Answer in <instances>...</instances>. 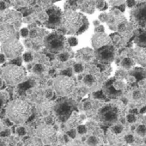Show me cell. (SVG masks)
Here are the masks:
<instances>
[{
  "label": "cell",
  "mask_w": 146,
  "mask_h": 146,
  "mask_svg": "<svg viewBox=\"0 0 146 146\" xmlns=\"http://www.w3.org/2000/svg\"><path fill=\"white\" fill-rule=\"evenodd\" d=\"M7 114L13 122L22 124L28 120L31 115V108L27 102L17 100L9 105Z\"/></svg>",
  "instance_id": "cell-1"
},
{
  "label": "cell",
  "mask_w": 146,
  "mask_h": 146,
  "mask_svg": "<svg viewBox=\"0 0 146 146\" xmlns=\"http://www.w3.org/2000/svg\"><path fill=\"white\" fill-rule=\"evenodd\" d=\"M85 20L86 18L81 13L74 11H67L62 17V23L64 27L70 33H77Z\"/></svg>",
  "instance_id": "cell-2"
},
{
  "label": "cell",
  "mask_w": 146,
  "mask_h": 146,
  "mask_svg": "<svg viewBox=\"0 0 146 146\" xmlns=\"http://www.w3.org/2000/svg\"><path fill=\"white\" fill-rule=\"evenodd\" d=\"M124 113V107L118 104H110L102 109L100 113L101 119L103 122L113 124L116 122L120 115Z\"/></svg>",
  "instance_id": "cell-3"
},
{
  "label": "cell",
  "mask_w": 146,
  "mask_h": 146,
  "mask_svg": "<svg viewBox=\"0 0 146 146\" xmlns=\"http://www.w3.org/2000/svg\"><path fill=\"white\" fill-rule=\"evenodd\" d=\"M23 70L17 64H11L4 70V78L8 84L15 85L23 81L24 78Z\"/></svg>",
  "instance_id": "cell-4"
},
{
  "label": "cell",
  "mask_w": 146,
  "mask_h": 146,
  "mask_svg": "<svg viewBox=\"0 0 146 146\" xmlns=\"http://www.w3.org/2000/svg\"><path fill=\"white\" fill-rule=\"evenodd\" d=\"M75 87V83L67 76L58 77L54 82V89L57 94L60 96H67L72 92Z\"/></svg>",
  "instance_id": "cell-5"
},
{
  "label": "cell",
  "mask_w": 146,
  "mask_h": 146,
  "mask_svg": "<svg viewBox=\"0 0 146 146\" xmlns=\"http://www.w3.org/2000/svg\"><path fill=\"white\" fill-rule=\"evenodd\" d=\"M2 50L6 57L10 58H16L23 53V47L18 40L13 39L4 42L2 46Z\"/></svg>",
  "instance_id": "cell-6"
},
{
  "label": "cell",
  "mask_w": 146,
  "mask_h": 146,
  "mask_svg": "<svg viewBox=\"0 0 146 146\" xmlns=\"http://www.w3.org/2000/svg\"><path fill=\"white\" fill-rule=\"evenodd\" d=\"M37 136L45 143L53 142L56 138V131L50 125H41L37 129Z\"/></svg>",
  "instance_id": "cell-7"
},
{
  "label": "cell",
  "mask_w": 146,
  "mask_h": 146,
  "mask_svg": "<svg viewBox=\"0 0 146 146\" xmlns=\"http://www.w3.org/2000/svg\"><path fill=\"white\" fill-rule=\"evenodd\" d=\"M133 21L140 26H146V4L138 5L131 14Z\"/></svg>",
  "instance_id": "cell-8"
},
{
  "label": "cell",
  "mask_w": 146,
  "mask_h": 146,
  "mask_svg": "<svg viewBox=\"0 0 146 146\" xmlns=\"http://www.w3.org/2000/svg\"><path fill=\"white\" fill-rule=\"evenodd\" d=\"M15 37V30L10 25H3L0 27V40L3 43L13 40Z\"/></svg>",
  "instance_id": "cell-9"
},
{
  "label": "cell",
  "mask_w": 146,
  "mask_h": 146,
  "mask_svg": "<svg viewBox=\"0 0 146 146\" xmlns=\"http://www.w3.org/2000/svg\"><path fill=\"white\" fill-rule=\"evenodd\" d=\"M109 38L103 33H96V35H95L92 38V45L96 49L106 46L108 44H109Z\"/></svg>",
  "instance_id": "cell-10"
},
{
  "label": "cell",
  "mask_w": 146,
  "mask_h": 146,
  "mask_svg": "<svg viewBox=\"0 0 146 146\" xmlns=\"http://www.w3.org/2000/svg\"><path fill=\"white\" fill-rule=\"evenodd\" d=\"M70 109H71V108L70 105H68L66 103H63V104H60L58 106L56 112H57L58 118L61 120H64L67 118H69L70 113Z\"/></svg>",
  "instance_id": "cell-11"
},
{
  "label": "cell",
  "mask_w": 146,
  "mask_h": 146,
  "mask_svg": "<svg viewBox=\"0 0 146 146\" xmlns=\"http://www.w3.org/2000/svg\"><path fill=\"white\" fill-rule=\"evenodd\" d=\"M64 41L62 40L61 37H58L57 35H51L48 38V46L50 48L53 50H59L63 47Z\"/></svg>",
  "instance_id": "cell-12"
},
{
  "label": "cell",
  "mask_w": 146,
  "mask_h": 146,
  "mask_svg": "<svg viewBox=\"0 0 146 146\" xmlns=\"http://www.w3.org/2000/svg\"><path fill=\"white\" fill-rule=\"evenodd\" d=\"M99 57L103 62H110L113 58V52L109 48H103L99 52Z\"/></svg>",
  "instance_id": "cell-13"
},
{
  "label": "cell",
  "mask_w": 146,
  "mask_h": 146,
  "mask_svg": "<svg viewBox=\"0 0 146 146\" xmlns=\"http://www.w3.org/2000/svg\"><path fill=\"white\" fill-rule=\"evenodd\" d=\"M79 122H80L79 116L78 115V113H73L70 116H69L67 122H66V125L70 128H72V127H75Z\"/></svg>",
  "instance_id": "cell-14"
},
{
  "label": "cell",
  "mask_w": 146,
  "mask_h": 146,
  "mask_svg": "<svg viewBox=\"0 0 146 146\" xmlns=\"http://www.w3.org/2000/svg\"><path fill=\"white\" fill-rule=\"evenodd\" d=\"M82 10L89 14H92L95 11V4L93 1H85L84 2L83 5H82Z\"/></svg>",
  "instance_id": "cell-15"
},
{
  "label": "cell",
  "mask_w": 146,
  "mask_h": 146,
  "mask_svg": "<svg viewBox=\"0 0 146 146\" xmlns=\"http://www.w3.org/2000/svg\"><path fill=\"white\" fill-rule=\"evenodd\" d=\"M137 43L142 46H146V32H143L137 38Z\"/></svg>",
  "instance_id": "cell-16"
},
{
  "label": "cell",
  "mask_w": 146,
  "mask_h": 146,
  "mask_svg": "<svg viewBox=\"0 0 146 146\" xmlns=\"http://www.w3.org/2000/svg\"><path fill=\"white\" fill-rule=\"evenodd\" d=\"M133 76L136 78V79H137V80H142V79H143V78H145V73H144L143 71H142L141 70L137 69L136 71H134Z\"/></svg>",
  "instance_id": "cell-17"
},
{
  "label": "cell",
  "mask_w": 146,
  "mask_h": 146,
  "mask_svg": "<svg viewBox=\"0 0 146 146\" xmlns=\"http://www.w3.org/2000/svg\"><path fill=\"white\" fill-rule=\"evenodd\" d=\"M96 5L97 9H99L101 11H105L108 8V5L106 4L104 0H97Z\"/></svg>",
  "instance_id": "cell-18"
},
{
  "label": "cell",
  "mask_w": 146,
  "mask_h": 146,
  "mask_svg": "<svg viewBox=\"0 0 146 146\" xmlns=\"http://www.w3.org/2000/svg\"><path fill=\"white\" fill-rule=\"evenodd\" d=\"M133 64H134V62L131 58H125L122 61V66L125 69H130L133 65Z\"/></svg>",
  "instance_id": "cell-19"
},
{
  "label": "cell",
  "mask_w": 146,
  "mask_h": 146,
  "mask_svg": "<svg viewBox=\"0 0 146 146\" xmlns=\"http://www.w3.org/2000/svg\"><path fill=\"white\" fill-rule=\"evenodd\" d=\"M138 59L141 64L146 65V51L140 52V53L138 54Z\"/></svg>",
  "instance_id": "cell-20"
},
{
  "label": "cell",
  "mask_w": 146,
  "mask_h": 146,
  "mask_svg": "<svg viewBox=\"0 0 146 146\" xmlns=\"http://www.w3.org/2000/svg\"><path fill=\"white\" fill-rule=\"evenodd\" d=\"M84 84H87V85H91V84H93V83L95 82V78H94V77L91 76V75H87V76H85V78H84Z\"/></svg>",
  "instance_id": "cell-21"
},
{
  "label": "cell",
  "mask_w": 146,
  "mask_h": 146,
  "mask_svg": "<svg viewBox=\"0 0 146 146\" xmlns=\"http://www.w3.org/2000/svg\"><path fill=\"white\" fill-rule=\"evenodd\" d=\"M16 3L21 6H27L29 5H30L34 0H15Z\"/></svg>",
  "instance_id": "cell-22"
},
{
  "label": "cell",
  "mask_w": 146,
  "mask_h": 146,
  "mask_svg": "<svg viewBox=\"0 0 146 146\" xmlns=\"http://www.w3.org/2000/svg\"><path fill=\"white\" fill-rule=\"evenodd\" d=\"M137 132L139 136L143 137L146 134V126L145 125H139L137 129Z\"/></svg>",
  "instance_id": "cell-23"
},
{
  "label": "cell",
  "mask_w": 146,
  "mask_h": 146,
  "mask_svg": "<svg viewBox=\"0 0 146 146\" xmlns=\"http://www.w3.org/2000/svg\"><path fill=\"white\" fill-rule=\"evenodd\" d=\"M98 143H99V139H98L96 137H90L88 139V143H89V144L95 145V144H97Z\"/></svg>",
  "instance_id": "cell-24"
},
{
  "label": "cell",
  "mask_w": 146,
  "mask_h": 146,
  "mask_svg": "<svg viewBox=\"0 0 146 146\" xmlns=\"http://www.w3.org/2000/svg\"><path fill=\"white\" fill-rule=\"evenodd\" d=\"M68 41H69L70 46H77L78 43V39L75 38V37H71V38H70V39L68 40Z\"/></svg>",
  "instance_id": "cell-25"
},
{
  "label": "cell",
  "mask_w": 146,
  "mask_h": 146,
  "mask_svg": "<svg viewBox=\"0 0 146 146\" xmlns=\"http://www.w3.org/2000/svg\"><path fill=\"white\" fill-rule=\"evenodd\" d=\"M112 131H113V132L115 133V134H119V133L122 132L123 128H122L121 126H119V125H115V126H113V127L112 128Z\"/></svg>",
  "instance_id": "cell-26"
},
{
  "label": "cell",
  "mask_w": 146,
  "mask_h": 146,
  "mask_svg": "<svg viewBox=\"0 0 146 146\" xmlns=\"http://www.w3.org/2000/svg\"><path fill=\"white\" fill-rule=\"evenodd\" d=\"M44 70V67L41 64H37L34 67V71L35 73H41Z\"/></svg>",
  "instance_id": "cell-27"
},
{
  "label": "cell",
  "mask_w": 146,
  "mask_h": 146,
  "mask_svg": "<svg viewBox=\"0 0 146 146\" xmlns=\"http://www.w3.org/2000/svg\"><path fill=\"white\" fill-rule=\"evenodd\" d=\"M68 58H69V54L66 53V52H63L58 56V59L61 60V61H66Z\"/></svg>",
  "instance_id": "cell-28"
},
{
  "label": "cell",
  "mask_w": 146,
  "mask_h": 146,
  "mask_svg": "<svg viewBox=\"0 0 146 146\" xmlns=\"http://www.w3.org/2000/svg\"><path fill=\"white\" fill-rule=\"evenodd\" d=\"M29 87H30V84L27 82V83H23V84H22L19 86V89H20V90L24 91V90H28Z\"/></svg>",
  "instance_id": "cell-29"
},
{
  "label": "cell",
  "mask_w": 146,
  "mask_h": 146,
  "mask_svg": "<svg viewBox=\"0 0 146 146\" xmlns=\"http://www.w3.org/2000/svg\"><path fill=\"white\" fill-rule=\"evenodd\" d=\"M78 133H80V134H84V133H86V131H87V128H86V126H84V125H79V126L78 127Z\"/></svg>",
  "instance_id": "cell-30"
},
{
  "label": "cell",
  "mask_w": 146,
  "mask_h": 146,
  "mask_svg": "<svg viewBox=\"0 0 146 146\" xmlns=\"http://www.w3.org/2000/svg\"><path fill=\"white\" fill-rule=\"evenodd\" d=\"M23 59H24V61H26V62H30V61H32L33 57H32V55H31L30 53H25V54L23 55Z\"/></svg>",
  "instance_id": "cell-31"
},
{
  "label": "cell",
  "mask_w": 146,
  "mask_h": 146,
  "mask_svg": "<svg viewBox=\"0 0 146 146\" xmlns=\"http://www.w3.org/2000/svg\"><path fill=\"white\" fill-rule=\"evenodd\" d=\"M108 1L111 5H117L122 4L124 0H108Z\"/></svg>",
  "instance_id": "cell-32"
},
{
  "label": "cell",
  "mask_w": 146,
  "mask_h": 146,
  "mask_svg": "<svg viewBox=\"0 0 146 146\" xmlns=\"http://www.w3.org/2000/svg\"><path fill=\"white\" fill-rule=\"evenodd\" d=\"M17 134L20 135V136H24V135L26 134V131H25V129H24L23 127H19V128H17Z\"/></svg>",
  "instance_id": "cell-33"
},
{
  "label": "cell",
  "mask_w": 146,
  "mask_h": 146,
  "mask_svg": "<svg viewBox=\"0 0 146 146\" xmlns=\"http://www.w3.org/2000/svg\"><path fill=\"white\" fill-rule=\"evenodd\" d=\"M136 117H135V115H133V114H129L128 116H127V121L129 122V123H133V122H135L136 121Z\"/></svg>",
  "instance_id": "cell-34"
},
{
  "label": "cell",
  "mask_w": 146,
  "mask_h": 146,
  "mask_svg": "<svg viewBox=\"0 0 146 146\" xmlns=\"http://www.w3.org/2000/svg\"><path fill=\"white\" fill-rule=\"evenodd\" d=\"M74 70H75V71H76L77 73H80V72H82V71L84 70V67H83L81 64H76Z\"/></svg>",
  "instance_id": "cell-35"
},
{
  "label": "cell",
  "mask_w": 146,
  "mask_h": 146,
  "mask_svg": "<svg viewBox=\"0 0 146 146\" xmlns=\"http://www.w3.org/2000/svg\"><path fill=\"white\" fill-rule=\"evenodd\" d=\"M94 96H95L96 98H98V99H104V98H105V96H104V95L102 94V92H101V91L95 93V94H94Z\"/></svg>",
  "instance_id": "cell-36"
},
{
  "label": "cell",
  "mask_w": 146,
  "mask_h": 146,
  "mask_svg": "<svg viewBox=\"0 0 146 146\" xmlns=\"http://www.w3.org/2000/svg\"><path fill=\"white\" fill-rule=\"evenodd\" d=\"M125 141H126L128 143H131L134 141L133 136H132V135H127V136L125 137Z\"/></svg>",
  "instance_id": "cell-37"
},
{
  "label": "cell",
  "mask_w": 146,
  "mask_h": 146,
  "mask_svg": "<svg viewBox=\"0 0 146 146\" xmlns=\"http://www.w3.org/2000/svg\"><path fill=\"white\" fill-rule=\"evenodd\" d=\"M68 136L70 137H71V138H74L75 137H76V131L73 129V130H70V131H68Z\"/></svg>",
  "instance_id": "cell-38"
},
{
  "label": "cell",
  "mask_w": 146,
  "mask_h": 146,
  "mask_svg": "<svg viewBox=\"0 0 146 146\" xmlns=\"http://www.w3.org/2000/svg\"><path fill=\"white\" fill-rule=\"evenodd\" d=\"M126 4H127V6L128 7L131 8V7H133L136 5V1H135V0H127Z\"/></svg>",
  "instance_id": "cell-39"
},
{
  "label": "cell",
  "mask_w": 146,
  "mask_h": 146,
  "mask_svg": "<svg viewBox=\"0 0 146 146\" xmlns=\"http://www.w3.org/2000/svg\"><path fill=\"white\" fill-rule=\"evenodd\" d=\"M95 31H96V33H103L104 32V28H103V26L99 25V26H97L96 28Z\"/></svg>",
  "instance_id": "cell-40"
},
{
  "label": "cell",
  "mask_w": 146,
  "mask_h": 146,
  "mask_svg": "<svg viewBox=\"0 0 146 146\" xmlns=\"http://www.w3.org/2000/svg\"><path fill=\"white\" fill-rule=\"evenodd\" d=\"M99 18H100V20H101L102 22H107L108 17V15H106V14H102V15H100Z\"/></svg>",
  "instance_id": "cell-41"
},
{
  "label": "cell",
  "mask_w": 146,
  "mask_h": 146,
  "mask_svg": "<svg viewBox=\"0 0 146 146\" xmlns=\"http://www.w3.org/2000/svg\"><path fill=\"white\" fill-rule=\"evenodd\" d=\"M10 134H11L10 130H5L4 131H0V136L1 137H6V136H9Z\"/></svg>",
  "instance_id": "cell-42"
},
{
  "label": "cell",
  "mask_w": 146,
  "mask_h": 146,
  "mask_svg": "<svg viewBox=\"0 0 146 146\" xmlns=\"http://www.w3.org/2000/svg\"><path fill=\"white\" fill-rule=\"evenodd\" d=\"M21 35H22V36H23V37H27V36L29 35V30H28L27 29H23L21 30Z\"/></svg>",
  "instance_id": "cell-43"
},
{
  "label": "cell",
  "mask_w": 146,
  "mask_h": 146,
  "mask_svg": "<svg viewBox=\"0 0 146 146\" xmlns=\"http://www.w3.org/2000/svg\"><path fill=\"white\" fill-rule=\"evenodd\" d=\"M141 97V93L139 91H135L133 93V99L135 100H138Z\"/></svg>",
  "instance_id": "cell-44"
},
{
  "label": "cell",
  "mask_w": 146,
  "mask_h": 146,
  "mask_svg": "<svg viewBox=\"0 0 146 146\" xmlns=\"http://www.w3.org/2000/svg\"><path fill=\"white\" fill-rule=\"evenodd\" d=\"M125 28H126L125 25L124 23H121V24L119 25V31L120 33H121V32L124 33V32L125 31Z\"/></svg>",
  "instance_id": "cell-45"
},
{
  "label": "cell",
  "mask_w": 146,
  "mask_h": 146,
  "mask_svg": "<svg viewBox=\"0 0 146 146\" xmlns=\"http://www.w3.org/2000/svg\"><path fill=\"white\" fill-rule=\"evenodd\" d=\"M12 64H17V65H21L22 64V59L21 58H16L15 60L12 61Z\"/></svg>",
  "instance_id": "cell-46"
},
{
  "label": "cell",
  "mask_w": 146,
  "mask_h": 146,
  "mask_svg": "<svg viewBox=\"0 0 146 146\" xmlns=\"http://www.w3.org/2000/svg\"><path fill=\"white\" fill-rule=\"evenodd\" d=\"M62 73H63V74H64V76H67V77L71 76V70H70V69H68V70H64Z\"/></svg>",
  "instance_id": "cell-47"
},
{
  "label": "cell",
  "mask_w": 146,
  "mask_h": 146,
  "mask_svg": "<svg viewBox=\"0 0 146 146\" xmlns=\"http://www.w3.org/2000/svg\"><path fill=\"white\" fill-rule=\"evenodd\" d=\"M6 8V5L4 1H0V11H4Z\"/></svg>",
  "instance_id": "cell-48"
},
{
  "label": "cell",
  "mask_w": 146,
  "mask_h": 146,
  "mask_svg": "<svg viewBox=\"0 0 146 146\" xmlns=\"http://www.w3.org/2000/svg\"><path fill=\"white\" fill-rule=\"evenodd\" d=\"M128 81H129L130 83H134V82L136 81V78H135L133 75H131V76H130V77L128 78Z\"/></svg>",
  "instance_id": "cell-49"
},
{
  "label": "cell",
  "mask_w": 146,
  "mask_h": 146,
  "mask_svg": "<svg viewBox=\"0 0 146 146\" xmlns=\"http://www.w3.org/2000/svg\"><path fill=\"white\" fill-rule=\"evenodd\" d=\"M5 60V55L0 53V64H1V63H4Z\"/></svg>",
  "instance_id": "cell-50"
},
{
  "label": "cell",
  "mask_w": 146,
  "mask_h": 146,
  "mask_svg": "<svg viewBox=\"0 0 146 146\" xmlns=\"http://www.w3.org/2000/svg\"><path fill=\"white\" fill-rule=\"evenodd\" d=\"M90 108H91V104L90 102H87V103L84 104V108L85 109H90Z\"/></svg>",
  "instance_id": "cell-51"
},
{
  "label": "cell",
  "mask_w": 146,
  "mask_h": 146,
  "mask_svg": "<svg viewBox=\"0 0 146 146\" xmlns=\"http://www.w3.org/2000/svg\"><path fill=\"white\" fill-rule=\"evenodd\" d=\"M52 96V92L51 90H49V91L46 92V97H47V98H51Z\"/></svg>",
  "instance_id": "cell-52"
},
{
  "label": "cell",
  "mask_w": 146,
  "mask_h": 146,
  "mask_svg": "<svg viewBox=\"0 0 146 146\" xmlns=\"http://www.w3.org/2000/svg\"><path fill=\"white\" fill-rule=\"evenodd\" d=\"M119 11H122V12L125 11V5H121L120 6H119Z\"/></svg>",
  "instance_id": "cell-53"
},
{
  "label": "cell",
  "mask_w": 146,
  "mask_h": 146,
  "mask_svg": "<svg viewBox=\"0 0 146 146\" xmlns=\"http://www.w3.org/2000/svg\"><path fill=\"white\" fill-rule=\"evenodd\" d=\"M145 112H146V107H143V108L141 109L140 113H145Z\"/></svg>",
  "instance_id": "cell-54"
},
{
  "label": "cell",
  "mask_w": 146,
  "mask_h": 146,
  "mask_svg": "<svg viewBox=\"0 0 146 146\" xmlns=\"http://www.w3.org/2000/svg\"><path fill=\"white\" fill-rule=\"evenodd\" d=\"M131 113L137 114V109H132V110H131Z\"/></svg>",
  "instance_id": "cell-55"
},
{
  "label": "cell",
  "mask_w": 146,
  "mask_h": 146,
  "mask_svg": "<svg viewBox=\"0 0 146 146\" xmlns=\"http://www.w3.org/2000/svg\"><path fill=\"white\" fill-rule=\"evenodd\" d=\"M94 24H95L96 26H98V24H99V22H97V21H95V22H94Z\"/></svg>",
  "instance_id": "cell-56"
},
{
  "label": "cell",
  "mask_w": 146,
  "mask_h": 146,
  "mask_svg": "<svg viewBox=\"0 0 146 146\" xmlns=\"http://www.w3.org/2000/svg\"><path fill=\"white\" fill-rule=\"evenodd\" d=\"M2 128H3V124L1 121H0V130H2Z\"/></svg>",
  "instance_id": "cell-57"
},
{
  "label": "cell",
  "mask_w": 146,
  "mask_h": 146,
  "mask_svg": "<svg viewBox=\"0 0 146 146\" xmlns=\"http://www.w3.org/2000/svg\"><path fill=\"white\" fill-rule=\"evenodd\" d=\"M1 85H2V80L0 79V87H1Z\"/></svg>",
  "instance_id": "cell-58"
},
{
  "label": "cell",
  "mask_w": 146,
  "mask_h": 146,
  "mask_svg": "<svg viewBox=\"0 0 146 146\" xmlns=\"http://www.w3.org/2000/svg\"><path fill=\"white\" fill-rule=\"evenodd\" d=\"M74 1H77V0H74Z\"/></svg>",
  "instance_id": "cell-59"
}]
</instances>
